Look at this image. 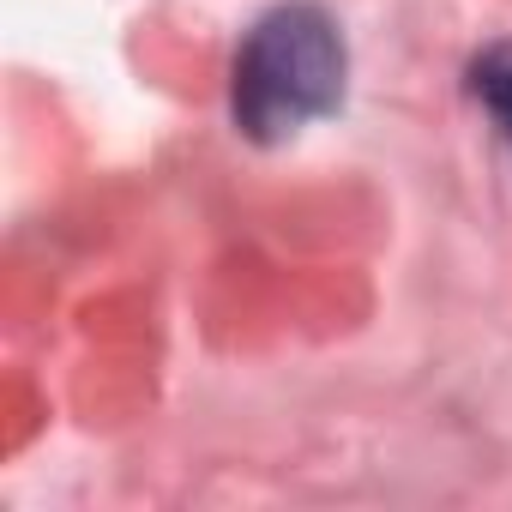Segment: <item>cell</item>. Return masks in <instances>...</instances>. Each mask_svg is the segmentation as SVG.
<instances>
[{
    "instance_id": "cell-1",
    "label": "cell",
    "mask_w": 512,
    "mask_h": 512,
    "mask_svg": "<svg viewBox=\"0 0 512 512\" xmlns=\"http://www.w3.org/2000/svg\"><path fill=\"white\" fill-rule=\"evenodd\" d=\"M338 97H344V37L332 13L290 0V7H272L247 31L235 55V85H229V109L247 139L284 145L308 121L332 115Z\"/></svg>"
},
{
    "instance_id": "cell-2",
    "label": "cell",
    "mask_w": 512,
    "mask_h": 512,
    "mask_svg": "<svg viewBox=\"0 0 512 512\" xmlns=\"http://www.w3.org/2000/svg\"><path fill=\"white\" fill-rule=\"evenodd\" d=\"M470 97H476V109L494 121V133L512 145V43H494V49L476 55V67H470Z\"/></svg>"
}]
</instances>
